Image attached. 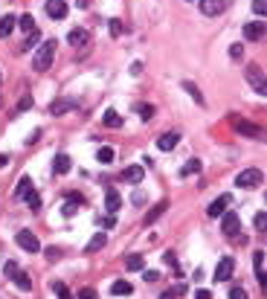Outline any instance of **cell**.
<instances>
[{
    "label": "cell",
    "instance_id": "cell-13",
    "mask_svg": "<svg viewBox=\"0 0 267 299\" xmlns=\"http://www.w3.org/2000/svg\"><path fill=\"white\" fill-rule=\"evenodd\" d=\"M44 9H47V15H50L52 20H61V17L67 15V3H64V0H47Z\"/></svg>",
    "mask_w": 267,
    "mask_h": 299
},
{
    "label": "cell",
    "instance_id": "cell-28",
    "mask_svg": "<svg viewBox=\"0 0 267 299\" xmlns=\"http://www.w3.org/2000/svg\"><path fill=\"white\" fill-rule=\"evenodd\" d=\"M200 168H203V163H200L198 157H192V160H189V163L180 168V177H189V174H200Z\"/></svg>",
    "mask_w": 267,
    "mask_h": 299
},
{
    "label": "cell",
    "instance_id": "cell-12",
    "mask_svg": "<svg viewBox=\"0 0 267 299\" xmlns=\"http://www.w3.org/2000/svg\"><path fill=\"white\" fill-rule=\"evenodd\" d=\"M244 38H247V41H262V38H265V23H262V20L244 23Z\"/></svg>",
    "mask_w": 267,
    "mask_h": 299
},
{
    "label": "cell",
    "instance_id": "cell-30",
    "mask_svg": "<svg viewBox=\"0 0 267 299\" xmlns=\"http://www.w3.org/2000/svg\"><path fill=\"white\" fill-rule=\"evenodd\" d=\"M96 160L105 163V166H108V163H114V149H111V146H102V149L96 151Z\"/></svg>",
    "mask_w": 267,
    "mask_h": 299
},
{
    "label": "cell",
    "instance_id": "cell-3",
    "mask_svg": "<svg viewBox=\"0 0 267 299\" xmlns=\"http://www.w3.org/2000/svg\"><path fill=\"white\" fill-rule=\"evenodd\" d=\"M265 183V171L262 168H244L238 177H235V186H241V189H256V186H262Z\"/></svg>",
    "mask_w": 267,
    "mask_h": 299
},
{
    "label": "cell",
    "instance_id": "cell-20",
    "mask_svg": "<svg viewBox=\"0 0 267 299\" xmlns=\"http://www.w3.org/2000/svg\"><path fill=\"white\" fill-rule=\"evenodd\" d=\"M70 166H73V163H70L67 154H55V160H52V171H55V174H67Z\"/></svg>",
    "mask_w": 267,
    "mask_h": 299
},
{
    "label": "cell",
    "instance_id": "cell-37",
    "mask_svg": "<svg viewBox=\"0 0 267 299\" xmlns=\"http://www.w3.org/2000/svg\"><path fill=\"white\" fill-rule=\"evenodd\" d=\"M32 108V96H20V102H17V108H15V114H20V111H29Z\"/></svg>",
    "mask_w": 267,
    "mask_h": 299
},
{
    "label": "cell",
    "instance_id": "cell-32",
    "mask_svg": "<svg viewBox=\"0 0 267 299\" xmlns=\"http://www.w3.org/2000/svg\"><path fill=\"white\" fill-rule=\"evenodd\" d=\"M52 294L58 299H73V294H70V288L64 282H52Z\"/></svg>",
    "mask_w": 267,
    "mask_h": 299
},
{
    "label": "cell",
    "instance_id": "cell-6",
    "mask_svg": "<svg viewBox=\"0 0 267 299\" xmlns=\"http://www.w3.org/2000/svg\"><path fill=\"white\" fill-rule=\"evenodd\" d=\"M247 82H250L253 87H256V93H259V96H265V93H267L265 70H262V67H256V64H250V67H247Z\"/></svg>",
    "mask_w": 267,
    "mask_h": 299
},
{
    "label": "cell",
    "instance_id": "cell-24",
    "mask_svg": "<svg viewBox=\"0 0 267 299\" xmlns=\"http://www.w3.org/2000/svg\"><path fill=\"white\" fill-rule=\"evenodd\" d=\"M125 267H128L131 273H136V270H145V259H142L139 253H131V256L125 259Z\"/></svg>",
    "mask_w": 267,
    "mask_h": 299
},
{
    "label": "cell",
    "instance_id": "cell-15",
    "mask_svg": "<svg viewBox=\"0 0 267 299\" xmlns=\"http://www.w3.org/2000/svg\"><path fill=\"white\" fill-rule=\"evenodd\" d=\"M87 41H90V32H87V29H70V32H67V44H70V47H84Z\"/></svg>",
    "mask_w": 267,
    "mask_h": 299
},
{
    "label": "cell",
    "instance_id": "cell-44",
    "mask_svg": "<svg viewBox=\"0 0 267 299\" xmlns=\"http://www.w3.org/2000/svg\"><path fill=\"white\" fill-rule=\"evenodd\" d=\"M134 203H136V206H142V203H145V200H148V198H145V192H139V189H136V192H134Z\"/></svg>",
    "mask_w": 267,
    "mask_h": 299
},
{
    "label": "cell",
    "instance_id": "cell-29",
    "mask_svg": "<svg viewBox=\"0 0 267 299\" xmlns=\"http://www.w3.org/2000/svg\"><path fill=\"white\" fill-rule=\"evenodd\" d=\"M180 297H186V285H183V282L174 285V288H168V291H163V294H160V299H180Z\"/></svg>",
    "mask_w": 267,
    "mask_h": 299
},
{
    "label": "cell",
    "instance_id": "cell-31",
    "mask_svg": "<svg viewBox=\"0 0 267 299\" xmlns=\"http://www.w3.org/2000/svg\"><path fill=\"white\" fill-rule=\"evenodd\" d=\"M131 291H134V288L128 282H114V285H111V294H114V297H128Z\"/></svg>",
    "mask_w": 267,
    "mask_h": 299
},
{
    "label": "cell",
    "instance_id": "cell-26",
    "mask_svg": "<svg viewBox=\"0 0 267 299\" xmlns=\"http://www.w3.org/2000/svg\"><path fill=\"white\" fill-rule=\"evenodd\" d=\"M15 17L12 15H3L0 17V38H9V35H12V29H15Z\"/></svg>",
    "mask_w": 267,
    "mask_h": 299
},
{
    "label": "cell",
    "instance_id": "cell-21",
    "mask_svg": "<svg viewBox=\"0 0 267 299\" xmlns=\"http://www.w3.org/2000/svg\"><path fill=\"white\" fill-rule=\"evenodd\" d=\"M105 244H108V235H105V233H96L93 238H90V241H87L84 253H99V250L105 247Z\"/></svg>",
    "mask_w": 267,
    "mask_h": 299
},
{
    "label": "cell",
    "instance_id": "cell-40",
    "mask_svg": "<svg viewBox=\"0 0 267 299\" xmlns=\"http://www.w3.org/2000/svg\"><path fill=\"white\" fill-rule=\"evenodd\" d=\"M79 299H99V294H96L93 288H82V291H79Z\"/></svg>",
    "mask_w": 267,
    "mask_h": 299
},
{
    "label": "cell",
    "instance_id": "cell-14",
    "mask_svg": "<svg viewBox=\"0 0 267 299\" xmlns=\"http://www.w3.org/2000/svg\"><path fill=\"white\" fill-rule=\"evenodd\" d=\"M145 177V168L142 166H128V168H122V174H119V180H125V183H139Z\"/></svg>",
    "mask_w": 267,
    "mask_h": 299
},
{
    "label": "cell",
    "instance_id": "cell-38",
    "mask_svg": "<svg viewBox=\"0 0 267 299\" xmlns=\"http://www.w3.org/2000/svg\"><path fill=\"white\" fill-rule=\"evenodd\" d=\"M253 12H256L259 17H265V12H267V3H265V0H253Z\"/></svg>",
    "mask_w": 267,
    "mask_h": 299
},
{
    "label": "cell",
    "instance_id": "cell-16",
    "mask_svg": "<svg viewBox=\"0 0 267 299\" xmlns=\"http://www.w3.org/2000/svg\"><path fill=\"white\" fill-rule=\"evenodd\" d=\"M119 206H122V198H119V192H114V189H108V195H105V209L111 212V215H117Z\"/></svg>",
    "mask_w": 267,
    "mask_h": 299
},
{
    "label": "cell",
    "instance_id": "cell-46",
    "mask_svg": "<svg viewBox=\"0 0 267 299\" xmlns=\"http://www.w3.org/2000/svg\"><path fill=\"white\" fill-rule=\"evenodd\" d=\"M157 279H160L157 270H145V282H157Z\"/></svg>",
    "mask_w": 267,
    "mask_h": 299
},
{
    "label": "cell",
    "instance_id": "cell-7",
    "mask_svg": "<svg viewBox=\"0 0 267 299\" xmlns=\"http://www.w3.org/2000/svg\"><path fill=\"white\" fill-rule=\"evenodd\" d=\"M233 270H235V259L233 256H224L215 267V282H227V279L233 276Z\"/></svg>",
    "mask_w": 267,
    "mask_h": 299
},
{
    "label": "cell",
    "instance_id": "cell-10",
    "mask_svg": "<svg viewBox=\"0 0 267 299\" xmlns=\"http://www.w3.org/2000/svg\"><path fill=\"white\" fill-rule=\"evenodd\" d=\"M221 230L227 235H238L241 233V218L235 215V212H224L221 215Z\"/></svg>",
    "mask_w": 267,
    "mask_h": 299
},
{
    "label": "cell",
    "instance_id": "cell-5",
    "mask_svg": "<svg viewBox=\"0 0 267 299\" xmlns=\"http://www.w3.org/2000/svg\"><path fill=\"white\" fill-rule=\"evenodd\" d=\"M15 244L20 250H26V253H38V250H41V241L35 238L32 230H20V233L15 235Z\"/></svg>",
    "mask_w": 267,
    "mask_h": 299
},
{
    "label": "cell",
    "instance_id": "cell-2",
    "mask_svg": "<svg viewBox=\"0 0 267 299\" xmlns=\"http://www.w3.org/2000/svg\"><path fill=\"white\" fill-rule=\"evenodd\" d=\"M52 58H55V41L50 38L47 44L38 47V52H35V58H32V67L38 70V73H44V70H50Z\"/></svg>",
    "mask_w": 267,
    "mask_h": 299
},
{
    "label": "cell",
    "instance_id": "cell-11",
    "mask_svg": "<svg viewBox=\"0 0 267 299\" xmlns=\"http://www.w3.org/2000/svg\"><path fill=\"white\" fill-rule=\"evenodd\" d=\"M177 143H180V134H177V131H168V134H160V137H157V149H160V151L177 149Z\"/></svg>",
    "mask_w": 267,
    "mask_h": 299
},
{
    "label": "cell",
    "instance_id": "cell-48",
    "mask_svg": "<svg viewBox=\"0 0 267 299\" xmlns=\"http://www.w3.org/2000/svg\"><path fill=\"white\" fill-rule=\"evenodd\" d=\"M195 299H212V294H209V291H198V294H195Z\"/></svg>",
    "mask_w": 267,
    "mask_h": 299
},
{
    "label": "cell",
    "instance_id": "cell-50",
    "mask_svg": "<svg viewBox=\"0 0 267 299\" xmlns=\"http://www.w3.org/2000/svg\"><path fill=\"white\" fill-rule=\"evenodd\" d=\"M6 163H9V157H6V154H0V168L6 166Z\"/></svg>",
    "mask_w": 267,
    "mask_h": 299
},
{
    "label": "cell",
    "instance_id": "cell-41",
    "mask_svg": "<svg viewBox=\"0 0 267 299\" xmlns=\"http://www.w3.org/2000/svg\"><path fill=\"white\" fill-rule=\"evenodd\" d=\"M76 206H79L76 200H70V198H67V200H64V206H61V212H64V215H73V212H76Z\"/></svg>",
    "mask_w": 267,
    "mask_h": 299
},
{
    "label": "cell",
    "instance_id": "cell-33",
    "mask_svg": "<svg viewBox=\"0 0 267 299\" xmlns=\"http://www.w3.org/2000/svg\"><path fill=\"white\" fill-rule=\"evenodd\" d=\"M17 26H20L23 32H32V29H35V17L32 15H23L20 20H17Z\"/></svg>",
    "mask_w": 267,
    "mask_h": 299
},
{
    "label": "cell",
    "instance_id": "cell-1",
    "mask_svg": "<svg viewBox=\"0 0 267 299\" xmlns=\"http://www.w3.org/2000/svg\"><path fill=\"white\" fill-rule=\"evenodd\" d=\"M15 198H17V200H26V206H29L32 212H38V209H41V198H38V192H35L32 177H29V174H23V177L17 180Z\"/></svg>",
    "mask_w": 267,
    "mask_h": 299
},
{
    "label": "cell",
    "instance_id": "cell-18",
    "mask_svg": "<svg viewBox=\"0 0 267 299\" xmlns=\"http://www.w3.org/2000/svg\"><path fill=\"white\" fill-rule=\"evenodd\" d=\"M253 267H256V279H259V285H265V250H259L256 256H253Z\"/></svg>",
    "mask_w": 267,
    "mask_h": 299
},
{
    "label": "cell",
    "instance_id": "cell-42",
    "mask_svg": "<svg viewBox=\"0 0 267 299\" xmlns=\"http://www.w3.org/2000/svg\"><path fill=\"white\" fill-rule=\"evenodd\" d=\"M108 29H111V35H114V38H117V35H122V20H117V17H114Z\"/></svg>",
    "mask_w": 267,
    "mask_h": 299
},
{
    "label": "cell",
    "instance_id": "cell-34",
    "mask_svg": "<svg viewBox=\"0 0 267 299\" xmlns=\"http://www.w3.org/2000/svg\"><path fill=\"white\" fill-rule=\"evenodd\" d=\"M136 114H139V119L148 122V119H154V108L151 105H136Z\"/></svg>",
    "mask_w": 267,
    "mask_h": 299
},
{
    "label": "cell",
    "instance_id": "cell-47",
    "mask_svg": "<svg viewBox=\"0 0 267 299\" xmlns=\"http://www.w3.org/2000/svg\"><path fill=\"white\" fill-rule=\"evenodd\" d=\"M139 70H142V61H134V64H131V73H134V76H139Z\"/></svg>",
    "mask_w": 267,
    "mask_h": 299
},
{
    "label": "cell",
    "instance_id": "cell-22",
    "mask_svg": "<svg viewBox=\"0 0 267 299\" xmlns=\"http://www.w3.org/2000/svg\"><path fill=\"white\" fill-rule=\"evenodd\" d=\"M12 282H15L23 294H29V291H32V279H29V273H23V270H17L15 276H12Z\"/></svg>",
    "mask_w": 267,
    "mask_h": 299
},
{
    "label": "cell",
    "instance_id": "cell-19",
    "mask_svg": "<svg viewBox=\"0 0 267 299\" xmlns=\"http://www.w3.org/2000/svg\"><path fill=\"white\" fill-rule=\"evenodd\" d=\"M168 209V200H160V203H157V206H154V209H148V212H145V221H142V224H145V227H151V224H154V221H157V218L163 215V212H166Z\"/></svg>",
    "mask_w": 267,
    "mask_h": 299
},
{
    "label": "cell",
    "instance_id": "cell-27",
    "mask_svg": "<svg viewBox=\"0 0 267 299\" xmlns=\"http://www.w3.org/2000/svg\"><path fill=\"white\" fill-rule=\"evenodd\" d=\"M41 41V32L38 29H32V32H26V38H23V44H20V52H29L35 50V44Z\"/></svg>",
    "mask_w": 267,
    "mask_h": 299
},
{
    "label": "cell",
    "instance_id": "cell-36",
    "mask_svg": "<svg viewBox=\"0 0 267 299\" xmlns=\"http://www.w3.org/2000/svg\"><path fill=\"white\" fill-rule=\"evenodd\" d=\"M230 299H250V297H247V291H244V288L233 285V288H230Z\"/></svg>",
    "mask_w": 267,
    "mask_h": 299
},
{
    "label": "cell",
    "instance_id": "cell-23",
    "mask_svg": "<svg viewBox=\"0 0 267 299\" xmlns=\"http://www.w3.org/2000/svg\"><path fill=\"white\" fill-rule=\"evenodd\" d=\"M183 90L192 96V99H195V105H200V108L206 105V99H203V93H200V87L195 82H183Z\"/></svg>",
    "mask_w": 267,
    "mask_h": 299
},
{
    "label": "cell",
    "instance_id": "cell-43",
    "mask_svg": "<svg viewBox=\"0 0 267 299\" xmlns=\"http://www.w3.org/2000/svg\"><path fill=\"white\" fill-rule=\"evenodd\" d=\"M230 55H233L235 61H238V58L244 55V47H241V44H233V47H230Z\"/></svg>",
    "mask_w": 267,
    "mask_h": 299
},
{
    "label": "cell",
    "instance_id": "cell-4",
    "mask_svg": "<svg viewBox=\"0 0 267 299\" xmlns=\"http://www.w3.org/2000/svg\"><path fill=\"white\" fill-rule=\"evenodd\" d=\"M230 3H233V0H198V9L206 17H218L230 9Z\"/></svg>",
    "mask_w": 267,
    "mask_h": 299
},
{
    "label": "cell",
    "instance_id": "cell-35",
    "mask_svg": "<svg viewBox=\"0 0 267 299\" xmlns=\"http://www.w3.org/2000/svg\"><path fill=\"white\" fill-rule=\"evenodd\" d=\"M163 259H166V265L171 267V270H174L177 276H180V267H177V253H171V250H168V253L163 256Z\"/></svg>",
    "mask_w": 267,
    "mask_h": 299
},
{
    "label": "cell",
    "instance_id": "cell-45",
    "mask_svg": "<svg viewBox=\"0 0 267 299\" xmlns=\"http://www.w3.org/2000/svg\"><path fill=\"white\" fill-rule=\"evenodd\" d=\"M3 273H6V276L12 279V276L17 273V265H15V262H6V267H3Z\"/></svg>",
    "mask_w": 267,
    "mask_h": 299
},
{
    "label": "cell",
    "instance_id": "cell-9",
    "mask_svg": "<svg viewBox=\"0 0 267 299\" xmlns=\"http://www.w3.org/2000/svg\"><path fill=\"white\" fill-rule=\"evenodd\" d=\"M230 203H233L230 195H221V198H215L209 206H206V215H209V218H221L227 209H230Z\"/></svg>",
    "mask_w": 267,
    "mask_h": 299
},
{
    "label": "cell",
    "instance_id": "cell-17",
    "mask_svg": "<svg viewBox=\"0 0 267 299\" xmlns=\"http://www.w3.org/2000/svg\"><path fill=\"white\" fill-rule=\"evenodd\" d=\"M73 108H76V102H73V99H55L50 105V114H52V117H61V114L73 111Z\"/></svg>",
    "mask_w": 267,
    "mask_h": 299
},
{
    "label": "cell",
    "instance_id": "cell-8",
    "mask_svg": "<svg viewBox=\"0 0 267 299\" xmlns=\"http://www.w3.org/2000/svg\"><path fill=\"white\" fill-rule=\"evenodd\" d=\"M233 128H235L238 134H244V137H250V140L262 137V128H259V125H253V122H244V119L235 117V114H233Z\"/></svg>",
    "mask_w": 267,
    "mask_h": 299
},
{
    "label": "cell",
    "instance_id": "cell-39",
    "mask_svg": "<svg viewBox=\"0 0 267 299\" xmlns=\"http://www.w3.org/2000/svg\"><path fill=\"white\" fill-rule=\"evenodd\" d=\"M253 224H256V230H259V233H265V227H267V215H265V212H259Z\"/></svg>",
    "mask_w": 267,
    "mask_h": 299
},
{
    "label": "cell",
    "instance_id": "cell-51",
    "mask_svg": "<svg viewBox=\"0 0 267 299\" xmlns=\"http://www.w3.org/2000/svg\"><path fill=\"white\" fill-rule=\"evenodd\" d=\"M0 79H3V76H0Z\"/></svg>",
    "mask_w": 267,
    "mask_h": 299
},
{
    "label": "cell",
    "instance_id": "cell-49",
    "mask_svg": "<svg viewBox=\"0 0 267 299\" xmlns=\"http://www.w3.org/2000/svg\"><path fill=\"white\" fill-rule=\"evenodd\" d=\"M76 3H79V9H87L90 6V0H76Z\"/></svg>",
    "mask_w": 267,
    "mask_h": 299
},
{
    "label": "cell",
    "instance_id": "cell-25",
    "mask_svg": "<svg viewBox=\"0 0 267 299\" xmlns=\"http://www.w3.org/2000/svg\"><path fill=\"white\" fill-rule=\"evenodd\" d=\"M102 122H105V128H122V117H119L114 108H111V111H105Z\"/></svg>",
    "mask_w": 267,
    "mask_h": 299
}]
</instances>
